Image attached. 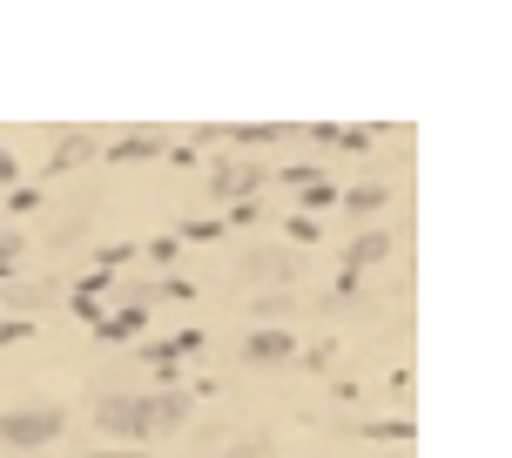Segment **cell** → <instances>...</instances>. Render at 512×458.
<instances>
[{
  "label": "cell",
  "mask_w": 512,
  "mask_h": 458,
  "mask_svg": "<svg viewBox=\"0 0 512 458\" xmlns=\"http://www.w3.org/2000/svg\"><path fill=\"white\" fill-rule=\"evenodd\" d=\"M250 182H256V169H250V162H236V169H223V176H216V189L230 196V189H250Z\"/></svg>",
  "instance_id": "3"
},
{
  "label": "cell",
  "mask_w": 512,
  "mask_h": 458,
  "mask_svg": "<svg viewBox=\"0 0 512 458\" xmlns=\"http://www.w3.org/2000/svg\"><path fill=\"white\" fill-rule=\"evenodd\" d=\"M102 432H122V438H149V432H162V425H176L182 418V405L176 398H162V405H149V398H102Z\"/></svg>",
  "instance_id": "1"
},
{
  "label": "cell",
  "mask_w": 512,
  "mask_h": 458,
  "mask_svg": "<svg viewBox=\"0 0 512 458\" xmlns=\"http://www.w3.org/2000/svg\"><path fill=\"white\" fill-rule=\"evenodd\" d=\"M283 351H290V337H283V331H263L250 344V357H283Z\"/></svg>",
  "instance_id": "4"
},
{
  "label": "cell",
  "mask_w": 512,
  "mask_h": 458,
  "mask_svg": "<svg viewBox=\"0 0 512 458\" xmlns=\"http://www.w3.org/2000/svg\"><path fill=\"white\" fill-rule=\"evenodd\" d=\"M61 405H27V411H7L0 418V445H14V452H34V445H54L61 438Z\"/></svg>",
  "instance_id": "2"
}]
</instances>
